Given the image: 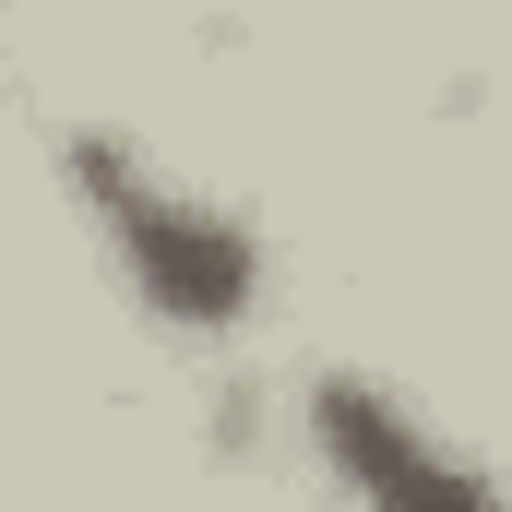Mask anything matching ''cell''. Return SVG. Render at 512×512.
Segmentation results:
<instances>
[{
    "label": "cell",
    "instance_id": "1",
    "mask_svg": "<svg viewBox=\"0 0 512 512\" xmlns=\"http://www.w3.org/2000/svg\"><path fill=\"white\" fill-rule=\"evenodd\" d=\"M60 179H72L96 251L120 262V286L167 322V334L215 346V334H239L262 310V251H251V227H239L227 203L155 179V167H143L131 143H108V131H72V143H60Z\"/></svg>",
    "mask_w": 512,
    "mask_h": 512
},
{
    "label": "cell",
    "instance_id": "2",
    "mask_svg": "<svg viewBox=\"0 0 512 512\" xmlns=\"http://www.w3.org/2000/svg\"><path fill=\"white\" fill-rule=\"evenodd\" d=\"M310 453H322L334 489H358V501H477V489H489L477 453L429 441L417 405H393L382 382H346V370L310 382Z\"/></svg>",
    "mask_w": 512,
    "mask_h": 512
}]
</instances>
